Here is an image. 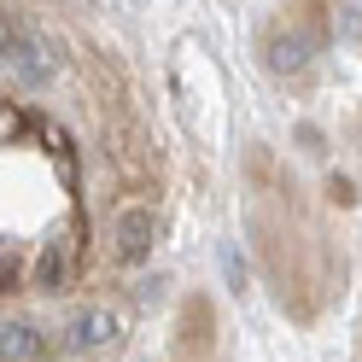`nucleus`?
<instances>
[{
	"label": "nucleus",
	"instance_id": "1",
	"mask_svg": "<svg viewBox=\"0 0 362 362\" xmlns=\"http://www.w3.org/2000/svg\"><path fill=\"white\" fill-rule=\"evenodd\" d=\"M152 245H158V211L152 205H123L117 216H111V257L117 263L152 257Z\"/></svg>",
	"mask_w": 362,
	"mask_h": 362
},
{
	"label": "nucleus",
	"instance_id": "2",
	"mask_svg": "<svg viewBox=\"0 0 362 362\" xmlns=\"http://www.w3.org/2000/svg\"><path fill=\"white\" fill-rule=\"evenodd\" d=\"M6 64H12V76H18V82L41 88V82H53V71H59V53H53L41 35H30V30H12V24H6Z\"/></svg>",
	"mask_w": 362,
	"mask_h": 362
},
{
	"label": "nucleus",
	"instance_id": "3",
	"mask_svg": "<svg viewBox=\"0 0 362 362\" xmlns=\"http://www.w3.org/2000/svg\"><path fill=\"white\" fill-rule=\"evenodd\" d=\"M310 41H315V30L275 24V30L263 35V59H269V71H275V76H298L304 64L315 59V47H310Z\"/></svg>",
	"mask_w": 362,
	"mask_h": 362
},
{
	"label": "nucleus",
	"instance_id": "4",
	"mask_svg": "<svg viewBox=\"0 0 362 362\" xmlns=\"http://www.w3.org/2000/svg\"><path fill=\"white\" fill-rule=\"evenodd\" d=\"M211 339H216V304L205 298V292H187L181 310H175V351L181 356L211 351Z\"/></svg>",
	"mask_w": 362,
	"mask_h": 362
},
{
	"label": "nucleus",
	"instance_id": "5",
	"mask_svg": "<svg viewBox=\"0 0 362 362\" xmlns=\"http://www.w3.org/2000/svg\"><path fill=\"white\" fill-rule=\"evenodd\" d=\"M111 339H117V315H111L105 304L76 310V315H71V327H64V345H71V351H105Z\"/></svg>",
	"mask_w": 362,
	"mask_h": 362
},
{
	"label": "nucleus",
	"instance_id": "6",
	"mask_svg": "<svg viewBox=\"0 0 362 362\" xmlns=\"http://www.w3.org/2000/svg\"><path fill=\"white\" fill-rule=\"evenodd\" d=\"M0 351H6V362L35 356V327H30V322H6V333H0Z\"/></svg>",
	"mask_w": 362,
	"mask_h": 362
},
{
	"label": "nucleus",
	"instance_id": "7",
	"mask_svg": "<svg viewBox=\"0 0 362 362\" xmlns=\"http://www.w3.org/2000/svg\"><path fill=\"white\" fill-rule=\"evenodd\" d=\"M333 30L345 41H362V0H333Z\"/></svg>",
	"mask_w": 362,
	"mask_h": 362
}]
</instances>
